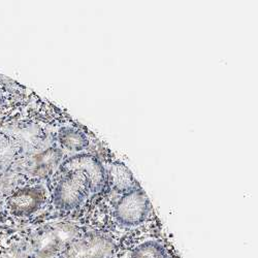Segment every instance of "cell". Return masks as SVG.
<instances>
[{"instance_id": "1", "label": "cell", "mask_w": 258, "mask_h": 258, "mask_svg": "<svg viewBox=\"0 0 258 258\" xmlns=\"http://www.w3.org/2000/svg\"><path fill=\"white\" fill-rule=\"evenodd\" d=\"M79 236V228L73 223L48 224L36 230L30 239V247L36 258H49L61 254Z\"/></svg>"}, {"instance_id": "2", "label": "cell", "mask_w": 258, "mask_h": 258, "mask_svg": "<svg viewBox=\"0 0 258 258\" xmlns=\"http://www.w3.org/2000/svg\"><path fill=\"white\" fill-rule=\"evenodd\" d=\"M90 192L87 177L81 171H69L58 181L53 192V203L59 210L72 211L81 206Z\"/></svg>"}, {"instance_id": "3", "label": "cell", "mask_w": 258, "mask_h": 258, "mask_svg": "<svg viewBox=\"0 0 258 258\" xmlns=\"http://www.w3.org/2000/svg\"><path fill=\"white\" fill-rule=\"evenodd\" d=\"M62 157L61 148L53 146L31 155L20 156L17 161V168L25 178L47 179L60 167Z\"/></svg>"}, {"instance_id": "4", "label": "cell", "mask_w": 258, "mask_h": 258, "mask_svg": "<svg viewBox=\"0 0 258 258\" xmlns=\"http://www.w3.org/2000/svg\"><path fill=\"white\" fill-rule=\"evenodd\" d=\"M115 250V243L109 236L89 232L75 239L60 254V258H112Z\"/></svg>"}, {"instance_id": "5", "label": "cell", "mask_w": 258, "mask_h": 258, "mask_svg": "<svg viewBox=\"0 0 258 258\" xmlns=\"http://www.w3.org/2000/svg\"><path fill=\"white\" fill-rule=\"evenodd\" d=\"M150 201L145 191L138 187L124 193L115 207V218L125 227L142 224L150 213Z\"/></svg>"}, {"instance_id": "6", "label": "cell", "mask_w": 258, "mask_h": 258, "mask_svg": "<svg viewBox=\"0 0 258 258\" xmlns=\"http://www.w3.org/2000/svg\"><path fill=\"white\" fill-rule=\"evenodd\" d=\"M46 202V190L41 185L19 187L6 199V207L17 217H26L37 212Z\"/></svg>"}, {"instance_id": "7", "label": "cell", "mask_w": 258, "mask_h": 258, "mask_svg": "<svg viewBox=\"0 0 258 258\" xmlns=\"http://www.w3.org/2000/svg\"><path fill=\"white\" fill-rule=\"evenodd\" d=\"M62 173L81 171L90 183L91 192H99L105 182L104 168L100 161L91 154H78L64 160L60 167Z\"/></svg>"}, {"instance_id": "8", "label": "cell", "mask_w": 258, "mask_h": 258, "mask_svg": "<svg viewBox=\"0 0 258 258\" xmlns=\"http://www.w3.org/2000/svg\"><path fill=\"white\" fill-rule=\"evenodd\" d=\"M109 180L112 187L120 193H126L140 187L132 171L122 162L116 161L109 167Z\"/></svg>"}, {"instance_id": "9", "label": "cell", "mask_w": 258, "mask_h": 258, "mask_svg": "<svg viewBox=\"0 0 258 258\" xmlns=\"http://www.w3.org/2000/svg\"><path fill=\"white\" fill-rule=\"evenodd\" d=\"M59 146L71 152H80L89 146V140L84 132L74 126H63L57 132Z\"/></svg>"}, {"instance_id": "10", "label": "cell", "mask_w": 258, "mask_h": 258, "mask_svg": "<svg viewBox=\"0 0 258 258\" xmlns=\"http://www.w3.org/2000/svg\"><path fill=\"white\" fill-rule=\"evenodd\" d=\"M131 258H169L166 249L157 241H147L137 246Z\"/></svg>"}, {"instance_id": "11", "label": "cell", "mask_w": 258, "mask_h": 258, "mask_svg": "<svg viewBox=\"0 0 258 258\" xmlns=\"http://www.w3.org/2000/svg\"><path fill=\"white\" fill-rule=\"evenodd\" d=\"M9 104H11V101H10L5 89L3 88V86L0 85V114L4 112L6 106H9Z\"/></svg>"}]
</instances>
